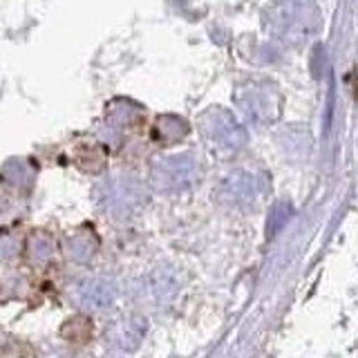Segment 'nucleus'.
Listing matches in <instances>:
<instances>
[]
</instances>
